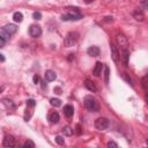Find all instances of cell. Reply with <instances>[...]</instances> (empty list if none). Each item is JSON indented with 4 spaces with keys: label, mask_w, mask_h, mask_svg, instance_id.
<instances>
[{
    "label": "cell",
    "mask_w": 148,
    "mask_h": 148,
    "mask_svg": "<svg viewBox=\"0 0 148 148\" xmlns=\"http://www.w3.org/2000/svg\"><path fill=\"white\" fill-rule=\"evenodd\" d=\"M62 21H77L82 18V14L80 13L79 8H67V14L61 16Z\"/></svg>",
    "instance_id": "6da1fadb"
},
{
    "label": "cell",
    "mask_w": 148,
    "mask_h": 148,
    "mask_svg": "<svg viewBox=\"0 0 148 148\" xmlns=\"http://www.w3.org/2000/svg\"><path fill=\"white\" fill-rule=\"evenodd\" d=\"M84 106L89 112H97L99 110L98 102L92 96H87L84 98Z\"/></svg>",
    "instance_id": "7a4b0ae2"
},
{
    "label": "cell",
    "mask_w": 148,
    "mask_h": 148,
    "mask_svg": "<svg viewBox=\"0 0 148 148\" xmlns=\"http://www.w3.org/2000/svg\"><path fill=\"white\" fill-rule=\"evenodd\" d=\"M77 40H79V34L76 31H71L66 35V37L64 39V44L67 47H72L77 43Z\"/></svg>",
    "instance_id": "3957f363"
},
{
    "label": "cell",
    "mask_w": 148,
    "mask_h": 148,
    "mask_svg": "<svg viewBox=\"0 0 148 148\" xmlns=\"http://www.w3.org/2000/svg\"><path fill=\"white\" fill-rule=\"evenodd\" d=\"M109 125H110V121H109V119L105 118V117H99V118H97V119L95 120V127H96L98 131H104V130H106V128L109 127Z\"/></svg>",
    "instance_id": "277c9868"
},
{
    "label": "cell",
    "mask_w": 148,
    "mask_h": 148,
    "mask_svg": "<svg viewBox=\"0 0 148 148\" xmlns=\"http://www.w3.org/2000/svg\"><path fill=\"white\" fill-rule=\"evenodd\" d=\"M29 35L31 37H39L42 35V28L38 24H31L29 27Z\"/></svg>",
    "instance_id": "5b68a950"
},
{
    "label": "cell",
    "mask_w": 148,
    "mask_h": 148,
    "mask_svg": "<svg viewBox=\"0 0 148 148\" xmlns=\"http://www.w3.org/2000/svg\"><path fill=\"white\" fill-rule=\"evenodd\" d=\"M117 43L118 45L124 50V49H127V45H128V40H127V37L123 34H118L117 35Z\"/></svg>",
    "instance_id": "8992f818"
},
{
    "label": "cell",
    "mask_w": 148,
    "mask_h": 148,
    "mask_svg": "<svg viewBox=\"0 0 148 148\" xmlns=\"http://www.w3.org/2000/svg\"><path fill=\"white\" fill-rule=\"evenodd\" d=\"M2 145H3V147H8V148L15 147V139H14V136L9 135V134H6L5 138H3Z\"/></svg>",
    "instance_id": "52a82bcc"
},
{
    "label": "cell",
    "mask_w": 148,
    "mask_h": 148,
    "mask_svg": "<svg viewBox=\"0 0 148 148\" xmlns=\"http://www.w3.org/2000/svg\"><path fill=\"white\" fill-rule=\"evenodd\" d=\"M110 50H111V58L114 62H118L119 61V52H118V49L116 47L114 44H110Z\"/></svg>",
    "instance_id": "ba28073f"
},
{
    "label": "cell",
    "mask_w": 148,
    "mask_h": 148,
    "mask_svg": "<svg viewBox=\"0 0 148 148\" xmlns=\"http://www.w3.org/2000/svg\"><path fill=\"white\" fill-rule=\"evenodd\" d=\"M103 68H104V64H102L101 61H97V62L95 64L94 69H92V74H94L95 76H99V75L102 74V72H103Z\"/></svg>",
    "instance_id": "9c48e42d"
},
{
    "label": "cell",
    "mask_w": 148,
    "mask_h": 148,
    "mask_svg": "<svg viewBox=\"0 0 148 148\" xmlns=\"http://www.w3.org/2000/svg\"><path fill=\"white\" fill-rule=\"evenodd\" d=\"M1 30L6 31V32H7V34H9V35H13V34H15V32L17 31V27H16V24L9 23V24H6Z\"/></svg>",
    "instance_id": "30bf717a"
},
{
    "label": "cell",
    "mask_w": 148,
    "mask_h": 148,
    "mask_svg": "<svg viewBox=\"0 0 148 148\" xmlns=\"http://www.w3.org/2000/svg\"><path fill=\"white\" fill-rule=\"evenodd\" d=\"M87 53H88L90 57H98V56H99V53H101V50H99V47H98V46L92 45V46H89V47H88Z\"/></svg>",
    "instance_id": "8fae6325"
},
{
    "label": "cell",
    "mask_w": 148,
    "mask_h": 148,
    "mask_svg": "<svg viewBox=\"0 0 148 148\" xmlns=\"http://www.w3.org/2000/svg\"><path fill=\"white\" fill-rule=\"evenodd\" d=\"M128 59H130V51L127 49H124L123 53H121V61H123L125 67L128 66Z\"/></svg>",
    "instance_id": "7c38bea8"
},
{
    "label": "cell",
    "mask_w": 148,
    "mask_h": 148,
    "mask_svg": "<svg viewBox=\"0 0 148 148\" xmlns=\"http://www.w3.org/2000/svg\"><path fill=\"white\" fill-rule=\"evenodd\" d=\"M84 86H86V88H87L89 91H92V92H97V87L95 86V83H94L91 80L87 79V80L84 81Z\"/></svg>",
    "instance_id": "4fadbf2b"
},
{
    "label": "cell",
    "mask_w": 148,
    "mask_h": 148,
    "mask_svg": "<svg viewBox=\"0 0 148 148\" xmlns=\"http://www.w3.org/2000/svg\"><path fill=\"white\" fill-rule=\"evenodd\" d=\"M44 76H45V80L49 81V82L54 81V80L57 79V74H56L53 71H51V69H47V71L45 72V74H44Z\"/></svg>",
    "instance_id": "5bb4252c"
},
{
    "label": "cell",
    "mask_w": 148,
    "mask_h": 148,
    "mask_svg": "<svg viewBox=\"0 0 148 148\" xmlns=\"http://www.w3.org/2000/svg\"><path fill=\"white\" fill-rule=\"evenodd\" d=\"M64 114H65V117H67V118H71L73 114H74V108L72 106V105H65V108H64Z\"/></svg>",
    "instance_id": "9a60e30c"
},
{
    "label": "cell",
    "mask_w": 148,
    "mask_h": 148,
    "mask_svg": "<svg viewBox=\"0 0 148 148\" xmlns=\"http://www.w3.org/2000/svg\"><path fill=\"white\" fill-rule=\"evenodd\" d=\"M2 104H3L7 109H9V110H14V109H15L14 102H13L12 99H9V98H2Z\"/></svg>",
    "instance_id": "2e32d148"
},
{
    "label": "cell",
    "mask_w": 148,
    "mask_h": 148,
    "mask_svg": "<svg viewBox=\"0 0 148 148\" xmlns=\"http://www.w3.org/2000/svg\"><path fill=\"white\" fill-rule=\"evenodd\" d=\"M59 119H60V117H59V113L58 112H51L50 113V116H49V120H50V123H52V124H57V123H59Z\"/></svg>",
    "instance_id": "e0dca14e"
},
{
    "label": "cell",
    "mask_w": 148,
    "mask_h": 148,
    "mask_svg": "<svg viewBox=\"0 0 148 148\" xmlns=\"http://www.w3.org/2000/svg\"><path fill=\"white\" fill-rule=\"evenodd\" d=\"M133 16H134V18L138 20V21H143V18H145V14H143V12L140 10V9H136V10L133 13Z\"/></svg>",
    "instance_id": "ac0fdd59"
},
{
    "label": "cell",
    "mask_w": 148,
    "mask_h": 148,
    "mask_svg": "<svg viewBox=\"0 0 148 148\" xmlns=\"http://www.w3.org/2000/svg\"><path fill=\"white\" fill-rule=\"evenodd\" d=\"M61 133H62L64 135H66V136H72V135L74 134V130H73L72 127H69V126H65V127L61 130Z\"/></svg>",
    "instance_id": "d6986e66"
},
{
    "label": "cell",
    "mask_w": 148,
    "mask_h": 148,
    "mask_svg": "<svg viewBox=\"0 0 148 148\" xmlns=\"http://www.w3.org/2000/svg\"><path fill=\"white\" fill-rule=\"evenodd\" d=\"M13 20L15 21V22H22V20H23V15H22V13L21 12H15L14 13V15H13Z\"/></svg>",
    "instance_id": "ffe728a7"
},
{
    "label": "cell",
    "mask_w": 148,
    "mask_h": 148,
    "mask_svg": "<svg viewBox=\"0 0 148 148\" xmlns=\"http://www.w3.org/2000/svg\"><path fill=\"white\" fill-rule=\"evenodd\" d=\"M50 103H51L52 106H56V108H58V106L61 105V101L59 98H51L50 99Z\"/></svg>",
    "instance_id": "44dd1931"
},
{
    "label": "cell",
    "mask_w": 148,
    "mask_h": 148,
    "mask_svg": "<svg viewBox=\"0 0 148 148\" xmlns=\"http://www.w3.org/2000/svg\"><path fill=\"white\" fill-rule=\"evenodd\" d=\"M109 75H110V69L109 67H104V81H105V84L109 83Z\"/></svg>",
    "instance_id": "7402d4cb"
},
{
    "label": "cell",
    "mask_w": 148,
    "mask_h": 148,
    "mask_svg": "<svg viewBox=\"0 0 148 148\" xmlns=\"http://www.w3.org/2000/svg\"><path fill=\"white\" fill-rule=\"evenodd\" d=\"M141 83H142V87L143 88H148V74H146L143 77H142V80H141Z\"/></svg>",
    "instance_id": "603a6c76"
},
{
    "label": "cell",
    "mask_w": 148,
    "mask_h": 148,
    "mask_svg": "<svg viewBox=\"0 0 148 148\" xmlns=\"http://www.w3.org/2000/svg\"><path fill=\"white\" fill-rule=\"evenodd\" d=\"M23 147H24V148H35V143H34L31 140H27V141L24 142Z\"/></svg>",
    "instance_id": "cb8c5ba5"
},
{
    "label": "cell",
    "mask_w": 148,
    "mask_h": 148,
    "mask_svg": "<svg viewBox=\"0 0 148 148\" xmlns=\"http://www.w3.org/2000/svg\"><path fill=\"white\" fill-rule=\"evenodd\" d=\"M123 77H124V79H125V80H126L131 86H133V84H134V83H133V80H132V79H131L126 73H124V74H123Z\"/></svg>",
    "instance_id": "d4e9b609"
},
{
    "label": "cell",
    "mask_w": 148,
    "mask_h": 148,
    "mask_svg": "<svg viewBox=\"0 0 148 148\" xmlns=\"http://www.w3.org/2000/svg\"><path fill=\"white\" fill-rule=\"evenodd\" d=\"M27 105H28V106H31V108H34V106L36 105V102H35V99H32V98H29V99H27Z\"/></svg>",
    "instance_id": "484cf974"
},
{
    "label": "cell",
    "mask_w": 148,
    "mask_h": 148,
    "mask_svg": "<svg viewBox=\"0 0 148 148\" xmlns=\"http://www.w3.org/2000/svg\"><path fill=\"white\" fill-rule=\"evenodd\" d=\"M56 142L58 143V145H64L65 143V140L62 139V136H56Z\"/></svg>",
    "instance_id": "4316f807"
},
{
    "label": "cell",
    "mask_w": 148,
    "mask_h": 148,
    "mask_svg": "<svg viewBox=\"0 0 148 148\" xmlns=\"http://www.w3.org/2000/svg\"><path fill=\"white\" fill-rule=\"evenodd\" d=\"M31 114H32V112L31 111H29V110H25V113H24V120H29V118L31 117Z\"/></svg>",
    "instance_id": "83f0119b"
},
{
    "label": "cell",
    "mask_w": 148,
    "mask_h": 148,
    "mask_svg": "<svg viewBox=\"0 0 148 148\" xmlns=\"http://www.w3.org/2000/svg\"><path fill=\"white\" fill-rule=\"evenodd\" d=\"M32 17H34L35 20H40V18H42V14H40L39 12H35V13L32 14Z\"/></svg>",
    "instance_id": "f1b7e54d"
},
{
    "label": "cell",
    "mask_w": 148,
    "mask_h": 148,
    "mask_svg": "<svg viewBox=\"0 0 148 148\" xmlns=\"http://www.w3.org/2000/svg\"><path fill=\"white\" fill-rule=\"evenodd\" d=\"M32 80H34V83H35V84H38V83H40V79H39V76H38V75H34Z\"/></svg>",
    "instance_id": "f546056e"
},
{
    "label": "cell",
    "mask_w": 148,
    "mask_h": 148,
    "mask_svg": "<svg viewBox=\"0 0 148 148\" xmlns=\"http://www.w3.org/2000/svg\"><path fill=\"white\" fill-rule=\"evenodd\" d=\"M108 147H110V148H111V147L118 148V145H117L116 142H113V141H109V142H108Z\"/></svg>",
    "instance_id": "4dcf8cb0"
},
{
    "label": "cell",
    "mask_w": 148,
    "mask_h": 148,
    "mask_svg": "<svg viewBox=\"0 0 148 148\" xmlns=\"http://www.w3.org/2000/svg\"><path fill=\"white\" fill-rule=\"evenodd\" d=\"M53 90H54V92H56V94H58V95H60V94H61V88H59V87H56Z\"/></svg>",
    "instance_id": "1f68e13d"
},
{
    "label": "cell",
    "mask_w": 148,
    "mask_h": 148,
    "mask_svg": "<svg viewBox=\"0 0 148 148\" xmlns=\"http://www.w3.org/2000/svg\"><path fill=\"white\" fill-rule=\"evenodd\" d=\"M142 6H143L146 9H148V0H143V1H142Z\"/></svg>",
    "instance_id": "d6a6232c"
},
{
    "label": "cell",
    "mask_w": 148,
    "mask_h": 148,
    "mask_svg": "<svg viewBox=\"0 0 148 148\" xmlns=\"http://www.w3.org/2000/svg\"><path fill=\"white\" fill-rule=\"evenodd\" d=\"M40 86H42V89H44V90H45V89H46V88H47V87H46V84H45V82H44V81H40Z\"/></svg>",
    "instance_id": "836d02e7"
},
{
    "label": "cell",
    "mask_w": 148,
    "mask_h": 148,
    "mask_svg": "<svg viewBox=\"0 0 148 148\" xmlns=\"http://www.w3.org/2000/svg\"><path fill=\"white\" fill-rule=\"evenodd\" d=\"M76 128H77V131H76V132H77V134H80V133H81V126H80V125H77V127H76Z\"/></svg>",
    "instance_id": "e575fe53"
},
{
    "label": "cell",
    "mask_w": 148,
    "mask_h": 148,
    "mask_svg": "<svg viewBox=\"0 0 148 148\" xmlns=\"http://www.w3.org/2000/svg\"><path fill=\"white\" fill-rule=\"evenodd\" d=\"M105 21H106V22H110V21H112V17L108 16V17H105Z\"/></svg>",
    "instance_id": "d590c367"
},
{
    "label": "cell",
    "mask_w": 148,
    "mask_h": 148,
    "mask_svg": "<svg viewBox=\"0 0 148 148\" xmlns=\"http://www.w3.org/2000/svg\"><path fill=\"white\" fill-rule=\"evenodd\" d=\"M83 1H84L86 3H91V2H94L95 0H83Z\"/></svg>",
    "instance_id": "8d00e7d4"
},
{
    "label": "cell",
    "mask_w": 148,
    "mask_h": 148,
    "mask_svg": "<svg viewBox=\"0 0 148 148\" xmlns=\"http://www.w3.org/2000/svg\"><path fill=\"white\" fill-rule=\"evenodd\" d=\"M0 59H1V61H2V62L5 61V57H3V54H0Z\"/></svg>",
    "instance_id": "74e56055"
},
{
    "label": "cell",
    "mask_w": 148,
    "mask_h": 148,
    "mask_svg": "<svg viewBox=\"0 0 148 148\" xmlns=\"http://www.w3.org/2000/svg\"><path fill=\"white\" fill-rule=\"evenodd\" d=\"M145 99H146V103L148 104V94H146V96H145Z\"/></svg>",
    "instance_id": "f35d334b"
},
{
    "label": "cell",
    "mask_w": 148,
    "mask_h": 148,
    "mask_svg": "<svg viewBox=\"0 0 148 148\" xmlns=\"http://www.w3.org/2000/svg\"><path fill=\"white\" fill-rule=\"evenodd\" d=\"M147 145H148V139H147Z\"/></svg>",
    "instance_id": "ab89813d"
}]
</instances>
